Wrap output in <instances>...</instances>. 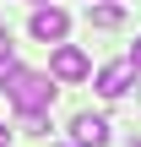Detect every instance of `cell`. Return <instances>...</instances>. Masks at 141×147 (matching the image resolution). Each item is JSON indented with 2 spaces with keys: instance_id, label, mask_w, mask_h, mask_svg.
<instances>
[{
  "instance_id": "6da1fadb",
  "label": "cell",
  "mask_w": 141,
  "mask_h": 147,
  "mask_svg": "<svg viewBox=\"0 0 141 147\" xmlns=\"http://www.w3.org/2000/svg\"><path fill=\"white\" fill-rule=\"evenodd\" d=\"M0 93L11 98V109L16 115H38V109H49L54 104V76H43V71H27V65H5L0 71Z\"/></svg>"
},
{
  "instance_id": "7a4b0ae2",
  "label": "cell",
  "mask_w": 141,
  "mask_h": 147,
  "mask_svg": "<svg viewBox=\"0 0 141 147\" xmlns=\"http://www.w3.org/2000/svg\"><path fill=\"white\" fill-rule=\"evenodd\" d=\"M49 76H54V82H82V76H92V60H87V49H76V44H60V49L49 55Z\"/></svg>"
},
{
  "instance_id": "3957f363",
  "label": "cell",
  "mask_w": 141,
  "mask_h": 147,
  "mask_svg": "<svg viewBox=\"0 0 141 147\" xmlns=\"http://www.w3.org/2000/svg\"><path fill=\"white\" fill-rule=\"evenodd\" d=\"M65 33H71V16L60 5H38L33 11V38L38 44H65Z\"/></svg>"
},
{
  "instance_id": "277c9868",
  "label": "cell",
  "mask_w": 141,
  "mask_h": 147,
  "mask_svg": "<svg viewBox=\"0 0 141 147\" xmlns=\"http://www.w3.org/2000/svg\"><path fill=\"white\" fill-rule=\"evenodd\" d=\"M130 82H136V60H114V65L98 71V93H103V98H125Z\"/></svg>"
},
{
  "instance_id": "5b68a950",
  "label": "cell",
  "mask_w": 141,
  "mask_h": 147,
  "mask_svg": "<svg viewBox=\"0 0 141 147\" xmlns=\"http://www.w3.org/2000/svg\"><path fill=\"white\" fill-rule=\"evenodd\" d=\"M71 142L76 147H109V120L103 115H76L71 120Z\"/></svg>"
},
{
  "instance_id": "8992f818",
  "label": "cell",
  "mask_w": 141,
  "mask_h": 147,
  "mask_svg": "<svg viewBox=\"0 0 141 147\" xmlns=\"http://www.w3.org/2000/svg\"><path fill=\"white\" fill-rule=\"evenodd\" d=\"M87 22H92V27H120L125 11H120L114 0H98V5H87Z\"/></svg>"
},
{
  "instance_id": "52a82bcc",
  "label": "cell",
  "mask_w": 141,
  "mask_h": 147,
  "mask_svg": "<svg viewBox=\"0 0 141 147\" xmlns=\"http://www.w3.org/2000/svg\"><path fill=\"white\" fill-rule=\"evenodd\" d=\"M22 131H27V136H49V109H38V115H22Z\"/></svg>"
},
{
  "instance_id": "ba28073f",
  "label": "cell",
  "mask_w": 141,
  "mask_h": 147,
  "mask_svg": "<svg viewBox=\"0 0 141 147\" xmlns=\"http://www.w3.org/2000/svg\"><path fill=\"white\" fill-rule=\"evenodd\" d=\"M11 49H16V44H11V27H0V71L11 65Z\"/></svg>"
},
{
  "instance_id": "9c48e42d",
  "label": "cell",
  "mask_w": 141,
  "mask_h": 147,
  "mask_svg": "<svg viewBox=\"0 0 141 147\" xmlns=\"http://www.w3.org/2000/svg\"><path fill=\"white\" fill-rule=\"evenodd\" d=\"M130 60H136V71H141V38H136V49H130Z\"/></svg>"
},
{
  "instance_id": "30bf717a",
  "label": "cell",
  "mask_w": 141,
  "mask_h": 147,
  "mask_svg": "<svg viewBox=\"0 0 141 147\" xmlns=\"http://www.w3.org/2000/svg\"><path fill=\"white\" fill-rule=\"evenodd\" d=\"M0 147H11V131H5V125H0Z\"/></svg>"
},
{
  "instance_id": "8fae6325",
  "label": "cell",
  "mask_w": 141,
  "mask_h": 147,
  "mask_svg": "<svg viewBox=\"0 0 141 147\" xmlns=\"http://www.w3.org/2000/svg\"><path fill=\"white\" fill-rule=\"evenodd\" d=\"M87 5H98V0H87Z\"/></svg>"
},
{
  "instance_id": "7c38bea8",
  "label": "cell",
  "mask_w": 141,
  "mask_h": 147,
  "mask_svg": "<svg viewBox=\"0 0 141 147\" xmlns=\"http://www.w3.org/2000/svg\"><path fill=\"white\" fill-rule=\"evenodd\" d=\"M33 5H43V0H33Z\"/></svg>"
},
{
  "instance_id": "4fadbf2b",
  "label": "cell",
  "mask_w": 141,
  "mask_h": 147,
  "mask_svg": "<svg viewBox=\"0 0 141 147\" xmlns=\"http://www.w3.org/2000/svg\"><path fill=\"white\" fill-rule=\"evenodd\" d=\"M130 147H141V142H130Z\"/></svg>"
}]
</instances>
